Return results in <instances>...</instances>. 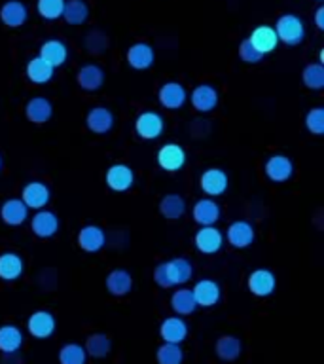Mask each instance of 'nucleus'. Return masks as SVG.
Masks as SVG:
<instances>
[{
  "label": "nucleus",
  "instance_id": "nucleus-1",
  "mask_svg": "<svg viewBox=\"0 0 324 364\" xmlns=\"http://www.w3.org/2000/svg\"><path fill=\"white\" fill-rule=\"evenodd\" d=\"M273 28L277 33L279 42H283L288 48H294V46L301 44V40L306 36L303 21L296 14H284V16H281Z\"/></svg>",
  "mask_w": 324,
  "mask_h": 364
},
{
  "label": "nucleus",
  "instance_id": "nucleus-2",
  "mask_svg": "<svg viewBox=\"0 0 324 364\" xmlns=\"http://www.w3.org/2000/svg\"><path fill=\"white\" fill-rule=\"evenodd\" d=\"M165 129L163 116L153 110H146V112H141L135 119V131L136 135L144 139V141H153L158 139Z\"/></svg>",
  "mask_w": 324,
  "mask_h": 364
},
{
  "label": "nucleus",
  "instance_id": "nucleus-3",
  "mask_svg": "<svg viewBox=\"0 0 324 364\" xmlns=\"http://www.w3.org/2000/svg\"><path fill=\"white\" fill-rule=\"evenodd\" d=\"M158 165L167 173H176L186 164V152L180 144L176 142H167L158 150Z\"/></svg>",
  "mask_w": 324,
  "mask_h": 364
},
{
  "label": "nucleus",
  "instance_id": "nucleus-4",
  "mask_svg": "<svg viewBox=\"0 0 324 364\" xmlns=\"http://www.w3.org/2000/svg\"><path fill=\"white\" fill-rule=\"evenodd\" d=\"M193 243L201 255H216L224 247V235L218 228L201 226L193 237Z\"/></svg>",
  "mask_w": 324,
  "mask_h": 364
},
{
  "label": "nucleus",
  "instance_id": "nucleus-5",
  "mask_svg": "<svg viewBox=\"0 0 324 364\" xmlns=\"http://www.w3.org/2000/svg\"><path fill=\"white\" fill-rule=\"evenodd\" d=\"M57 328V321L55 317L51 315L50 311H34L27 321V330L28 334L36 338V340H48L50 336H53Z\"/></svg>",
  "mask_w": 324,
  "mask_h": 364
},
{
  "label": "nucleus",
  "instance_id": "nucleus-6",
  "mask_svg": "<svg viewBox=\"0 0 324 364\" xmlns=\"http://www.w3.org/2000/svg\"><path fill=\"white\" fill-rule=\"evenodd\" d=\"M104 182L112 192H127L135 182V173H133L129 165L114 164L112 167H108Z\"/></svg>",
  "mask_w": 324,
  "mask_h": 364
},
{
  "label": "nucleus",
  "instance_id": "nucleus-7",
  "mask_svg": "<svg viewBox=\"0 0 324 364\" xmlns=\"http://www.w3.org/2000/svg\"><path fill=\"white\" fill-rule=\"evenodd\" d=\"M247 287L254 296H260V298H266V296H271L275 292V287H277V279L273 275L271 269L267 267H258L249 275V281H247Z\"/></svg>",
  "mask_w": 324,
  "mask_h": 364
},
{
  "label": "nucleus",
  "instance_id": "nucleus-8",
  "mask_svg": "<svg viewBox=\"0 0 324 364\" xmlns=\"http://www.w3.org/2000/svg\"><path fill=\"white\" fill-rule=\"evenodd\" d=\"M31 230L40 239L53 237L59 232V218H57L55 213L48 209L36 210L31 218Z\"/></svg>",
  "mask_w": 324,
  "mask_h": 364
},
{
  "label": "nucleus",
  "instance_id": "nucleus-9",
  "mask_svg": "<svg viewBox=\"0 0 324 364\" xmlns=\"http://www.w3.org/2000/svg\"><path fill=\"white\" fill-rule=\"evenodd\" d=\"M190 102L198 112H212L218 107V90L210 84H199L192 90Z\"/></svg>",
  "mask_w": 324,
  "mask_h": 364
},
{
  "label": "nucleus",
  "instance_id": "nucleus-10",
  "mask_svg": "<svg viewBox=\"0 0 324 364\" xmlns=\"http://www.w3.org/2000/svg\"><path fill=\"white\" fill-rule=\"evenodd\" d=\"M227 175L226 171L218 169V167H212V169H207L201 173L199 176V188L203 190L207 196L210 198H218L227 190Z\"/></svg>",
  "mask_w": 324,
  "mask_h": 364
},
{
  "label": "nucleus",
  "instance_id": "nucleus-11",
  "mask_svg": "<svg viewBox=\"0 0 324 364\" xmlns=\"http://www.w3.org/2000/svg\"><path fill=\"white\" fill-rule=\"evenodd\" d=\"M50 199H51V192H50V188H48V184H44V182L33 181L23 188L21 201L27 205L28 209H34V210L44 209L45 205L50 203Z\"/></svg>",
  "mask_w": 324,
  "mask_h": 364
},
{
  "label": "nucleus",
  "instance_id": "nucleus-12",
  "mask_svg": "<svg viewBox=\"0 0 324 364\" xmlns=\"http://www.w3.org/2000/svg\"><path fill=\"white\" fill-rule=\"evenodd\" d=\"M254 226L247 220H235L233 224H230L226 232L227 243L232 245L233 249H247L254 243Z\"/></svg>",
  "mask_w": 324,
  "mask_h": 364
},
{
  "label": "nucleus",
  "instance_id": "nucleus-13",
  "mask_svg": "<svg viewBox=\"0 0 324 364\" xmlns=\"http://www.w3.org/2000/svg\"><path fill=\"white\" fill-rule=\"evenodd\" d=\"M76 243L84 252H99V250L107 245V233L102 232L101 226H95V224H87L78 232V237H76Z\"/></svg>",
  "mask_w": 324,
  "mask_h": 364
},
{
  "label": "nucleus",
  "instance_id": "nucleus-14",
  "mask_svg": "<svg viewBox=\"0 0 324 364\" xmlns=\"http://www.w3.org/2000/svg\"><path fill=\"white\" fill-rule=\"evenodd\" d=\"M158 99L161 102V107L167 110H178L184 107V102L188 99L186 87L180 82H165L158 91Z\"/></svg>",
  "mask_w": 324,
  "mask_h": 364
},
{
  "label": "nucleus",
  "instance_id": "nucleus-15",
  "mask_svg": "<svg viewBox=\"0 0 324 364\" xmlns=\"http://www.w3.org/2000/svg\"><path fill=\"white\" fill-rule=\"evenodd\" d=\"M264 171H266V176L269 181L286 182L294 175V164H292V159L283 156V154H275L267 159Z\"/></svg>",
  "mask_w": 324,
  "mask_h": 364
},
{
  "label": "nucleus",
  "instance_id": "nucleus-16",
  "mask_svg": "<svg viewBox=\"0 0 324 364\" xmlns=\"http://www.w3.org/2000/svg\"><path fill=\"white\" fill-rule=\"evenodd\" d=\"M192 292L198 307H212L222 298L220 284L212 281V279H201V281H198L195 287L192 289Z\"/></svg>",
  "mask_w": 324,
  "mask_h": 364
},
{
  "label": "nucleus",
  "instance_id": "nucleus-17",
  "mask_svg": "<svg viewBox=\"0 0 324 364\" xmlns=\"http://www.w3.org/2000/svg\"><path fill=\"white\" fill-rule=\"evenodd\" d=\"M114 122H116V118H114L112 110H108L107 107H93L85 116L87 129L95 135H104L108 131H112Z\"/></svg>",
  "mask_w": 324,
  "mask_h": 364
},
{
  "label": "nucleus",
  "instance_id": "nucleus-18",
  "mask_svg": "<svg viewBox=\"0 0 324 364\" xmlns=\"http://www.w3.org/2000/svg\"><path fill=\"white\" fill-rule=\"evenodd\" d=\"M125 59H127L131 68H135V70H146V68H150L153 65L156 53H153L152 46L146 44V42H135L133 46H129Z\"/></svg>",
  "mask_w": 324,
  "mask_h": 364
},
{
  "label": "nucleus",
  "instance_id": "nucleus-19",
  "mask_svg": "<svg viewBox=\"0 0 324 364\" xmlns=\"http://www.w3.org/2000/svg\"><path fill=\"white\" fill-rule=\"evenodd\" d=\"M28 19L27 6L19 2V0H8L0 6V21L4 23L6 27L17 28L25 25Z\"/></svg>",
  "mask_w": 324,
  "mask_h": 364
},
{
  "label": "nucleus",
  "instance_id": "nucleus-20",
  "mask_svg": "<svg viewBox=\"0 0 324 364\" xmlns=\"http://www.w3.org/2000/svg\"><path fill=\"white\" fill-rule=\"evenodd\" d=\"M220 205L209 198L199 199L192 209L193 220L198 222L199 226H215L216 222L220 220Z\"/></svg>",
  "mask_w": 324,
  "mask_h": 364
},
{
  "label": "nucleus",
  "instance_id": "nucleus-21",
  "mask_svg": "<svg viewBox=\"0 0 324 364\" xmlns=\"http://www.w3.org/2000/svg\"><path fill=\"white\" fill-rule=\"evenodd\" d=\"M249 40L250 44L254 46V50L260 51L261 55L271 53V51L279 46L277 33H275V28L269 27V25H258V27L250 33Z\"/></svg>",
  "mask_w": 324,
  "mask_h": 364
},
{
  "label": "nucleus",
  "instance_id": "nucleus-22",
  "mask_svg": "<svg viewBox=\"0 0 324 364\" xmlns=\"http://www.w3.org/2000/svg\"><path fill=\"white\" fill-rule=\"evenodd\" d=\"M0 218L8 226H21L28 218V207L19 198L6 199L4 203L0 205Z\"/></svg>",
  "mask_w": 324,
  "mask_h": 364
},
{
  "label": "nucleus",
  "instance_id": "nucleus-23",
  "mask_svg": "<svg viewBox=\"0 0 324 364\" xmlns=\"http://www.w3.org/2000/svg\"><path fill=\"white\" fill-rule=\"evenodd\" d=\"M188 324L180 317H167L159 326V336L165 343H176L180 346L182 341L188 338Z\"/></svg>",
  "mask_w": 324,
  "mask_h": 364
},
{
  "label": "nucleus",
  "instance_id": "nucleus-24",
  "mask_svg": "<svg viewBox=\"0 0 324 364\" xmlns=\"http://www.w3.org/2000/svg\"><path fill=\"white\" fill-rule=\"evenodd\" d=\"M48 65H51L53 68L65 65V61L68 59V48L67 44L59 38H48L44 44L40 46V55Z\"/></svg>",
  "mask_w": 324,
  "mask_h": 364
},
{
  "label": "nucleus",
  "instance_id": "nucleus-25",
  "mask_svg": "<svg viewBox=\"0 0 324 364\" xmlns=\"http://www.w3.org/2000/svg\"><path fill=\"white\" fill-rule=\"evenodd\" d=\"M25 114H27L28 122H33L34 125H44L53 116V105L45 97H33V99H28Z\"/></svg>",
  "mask_w": 324,
  "mask_h": 364
},
{
  "label": "nucleus",
  "instance_id": "nucleus-26",
  "mask_svg": "<svg viewBox=\"0 0 324 364\" xmlns=\"http://www.w3.org/2000/svg\"><path fill=\"white\" fill-rule=\"evenodd\" d=\"M165 267H167V275H169L171 287L188 283V281L193 277L192 262L188 260V258H182V256L165 262Z\"/></svg>",
  "mask_w": 324,
  "mask_h": 364
},
{
  "label": "nucleus",
  "instance_id": "nucleus-27",
  "mask_svg": "<svg viewBox=\"0 0 324 364\" xmlns=\"http://www.w3.org/2000/svg\"><path fill=\"white\" fill-rule=\"evenodd\" d=\"M23 273H25V262L17 252L0 255V279L2 281H17Z\"/></svg>",
  "mask_w": 324,
  "mask_h": 364
},
{
  "label": "nucleus",
  "instance_id": "nucleus-28",
  "mask_svg": "<svg viewBox=\"0 0 324 364\" xmlns=\"http://www.w3.org/2000/svg\"><path fill=\"white\" fill-rule=\"evenodd\" d=\"M76 82L84 91L101 90L104 84V70L97 65H84L76 73Z\"/></svg>",
  "mask_w": 324,
  "mask_h": 364
},
{
  "label": "nucleus",
  "instance_id": "nucleus-29",
  "mask_svg": "<svg viewBox=\"0 0 324 364\" xmlns=\"http://www.w3.org/2000/svg\"><path fill=\"white\" fill-rule=\"evenodd\" d=\"M104 283H107V290L112 296H125L133 290V277L127 269H122V267L108 273Z\"/></svg>",
  "mask_w": 324,
  "mask_h": 364
},
{
  "label": "nucleus",
  "instance_id": "nucleus-30",
  "mask_svg": "<svg viewBox=\"0 0 324 364\" xmlns=\"http://www.w3.org/2000/svg\"><path fill=\"white\" fill-rule=\"evenodd\" d=\"M23 346V332L16 324H2L0 326V353L10 355L17 353Z\"/></svg>",
  "mask_w": 324,
  "mask_h": 364
},
{
  "label": "nucleus",
  "instance_id": "nucleus-31",
  "mask_svg": "<svg viewBox=\"0 0 324 364\" xmlns=\"http://www.w3.org/2000/svg\"><path fill=\"white\" fill-rule=\"evenodd\" d=\"M55 74V68L48 65V63L42 59V57H33L27 65V78L36 85L48 84L53 78Z\"/></svg>",
  "mask_w": 324,
  "mask_h": 364
},
{
  "label": "nucleus",
  "instance_id": "nucleus-32",
  "mask_svg": "<svg viewBox=\"0 0 324 364\" xmlns=\"http://www.w3.org/2000/svg\"><path fill=\"white\" fill-rule=\"evenodd\" d=\"M159 213L167 220H178L186 213V203L178 193H167L159 201Z\"/></svg>",
  "mask_w": 324,
  "mask_h": 364
},
{
  "label": "nucleus",
  "instance_id": "nucleus-33",
  "mask_svg": "<svg viewBox=\"0 0 324 364\" xmlns=\"http://www.w3.org/2000/svg\"><path fill=\"white\" fill-rule=\"evenodd\" d=\"M241 340L235 338V336H220L215 343V351L218 355V358L222 360H227V363H232V360H237L239 355H241Z\"/></svg>",
  "mask_w": 324,
  "mask_h": 364
},
{
  "label": "nucleus",
  "instance_id": "nucleus-34",
  "mask_svg": "<svg viewBox=\"0 0 324 364\" xmlns=\"http://www.w3.org/2000/svg\"><path fill=\"white\" fill-rule=\"evenodd\" d=\"M63 19L68 23V25H84L90 17V6L85 4L84 0H68L65 2V10H63Z\"/></svg>",
  "mask_w": 324,
  "mask_h": 364
},
{
  "label": "nucleus",
  "instance_id": "nucleus-35",
  "mask_svg": "<svg viewBox=\"0 0 324 364\" xmlns=\"http://www.w3.org/2000/svg\"><path fill=\"white\" fill-rule=\"evenodd\" d=\"M84 349L87 353V357L93 358H104L108 353L112 351V341L107 334L102 332H95V334L87 336V340L84 343Z\"/></svg>",
  "mask_w": 324,
  "mask_h": 364
},
{
  "label": "nucleus",
  "instance_id": "nucleus-36",
  "mask_svg": "<svg viewBox=\"0 0 324 364\" xmlns=\"http://www.w3.org/2000/svg\"><path fill=\"white\" fill-rule=\"evenodd\" d=\"M171 307L176 315H192L198 309L192 289H178L171 296Z\"/></svg>",
  "mask_w": 324,
  "mask_h": 364
},
{
  "label": "nucleus",
  "instance_id": "nucleus-37",
  "mask_svg": "<svg viewBox=\"0 0 324 364\" xmlns=\"http://www.w3.org/2000/svg\"><path fill=\"white\" fill-rule=\"evenodd\" d=\"M301 82L306 87L313 91H318L324 87V67L323 65H318V63H311V65H307L303 68V73H301Z\"/></svg>",
  "mask_w": 324,
  "mask_h": 364
},
{
  "label": "nucleus",
  "instance_id": "nucleus-38",
  "mask_svg": "<svg viewBox=\"0 0 324 364\" xmlns=\"http://www.w3.org/2000/svg\"><path fill=\"white\" fill-rule=\"evenodd\" d=\"M87 353L80 343H65L59 351V364H85Z\"/></svg>",
  "mask_w": 324,
  "mask_h": 364
},
{
  "label": "nucleus",
  "instance_id": "nucleus-39",
  "mask_svg": "<svg viewBox=\"0 0 324 364\" xmlns=\"http://www.w3.org/2000/svg\"><path fill=\"white\" fill-rule=\"evenodd\" d=\"M156 360H158V364H182L184 351L176 343H163L156 351Z\"/></svg>",
  "mask_w": 324,
  "mask_h": 364
},
{
  "label": "nucleus",
  "instance_id": "nucleus-40",
  "mask_svg": "<svg viewBox=\"0 0 324 364\" xmlns=\"http://www.w3.org/2000/svg\"><path fill=\"white\" fill-rule=\"evenodd\" d=\"M67 0H36V10L45 21H55L63 16Z\"/></svg>",
  "mask_w": 324,
  "mask_h": 364
},
{
  "label": "nucleus",
  "instance_id": "nucleus-41",
  "mask_svg": "<svg viewBox=\"0 0 324 364\" xmlns=\"http://www.w3.org/2000/svg\"><path fill=\"white\" fill-rule=\"evenodd\" d=\"M306 127L313 135H324V108H311L306 114Z\"/></svg>",
  "mask_w": 324,
  "mask_h": 364
},
{
  "label": "nucleus",
  "instance_id": "nucleus-42",
  "mask_svg": "<svg viewBox=\"0 0 324 364\" xmlns=\"http://www.w3.org/2000/svg\"><path fill=\"white\" fill-rule=\"evenodd\" d=\"M85 48L93 55H99V53H102L108 48V38L101 31H93V33L85 36Z\"/></svg>",
  "mask_w": 324,
  "mask_h": 364
},
{
  "label": "nucleus",
  "instance_id": "nucleus-43",
  "mask_svg": "<svg viewBox=\"0 0 324 364\" xmlns=\"http://www.w3.org/2000/svg\"><path fill=\"white\" fill-rule=\"evenodd\" d=\"M239 57H241V61L249 63V65H256V63H260L264 59L260 51L254 50V46L250 44L249 38H244L241 44H239Z\"/></svg>",
  "mask_w": 324,
  "mask_h": 364
},
{
  "label": "nucleus",
  "instance_id": "nucleus-44",
  "mask_svg": "<svg viewBox=\"0 0 324 364\" xmlns=\"http://www.w3.org/2000/svg\"><path fill=\"white\" fill-rule=\"evenodd\" d=\"M153 281L158 287L161 289H171V281L169 275H167V267H165V262L158 264V266L153 267Z\"/></svg>",
  "mask_w": 324,
  "mask_h": 364
},
{
  "label": "nucleus",
  "instance_id": "nucleus-45",
  "mask_svg": "<svg viewBox=\"0 0 324 364\" xmlns=\"http://www.w3.org/2000/svg\"><path fill=\"white\" fill-rule=\"evenodd\" d=\"M315 23L320 31H324V6H318L317 11H315Z\"/></svg>",
  "mask_w": 324,
  "mask_h": 364
},
{
  "label": "nucleus",
  "instance_id": "nucleus-46",
  "mask_svg": "<svg viewBox=\"0 0 324 364\" xmlns=\"http://www.w3.org/2000/svg\"><path fill=\"white\" fill-rule=\"evenodd\" d=\"M0 169H2V158H0Z\"/></svg>",
  "mask_w": 324,
  "mask_h": 364
},
{
  "label": "nucleus",
  "instance_id": "nucleus-47",
  "mask_svg": "<svg viewBox=\"0 0 324 364\" xmlns=\"http://www.w3.org/2000/svg\"><path fill=\"white\" fill-rule=\"evenodd\" d=\"M318 2H323V0H318Z\"/></svg>",
  "mask_w": 324,
  "mask_h": 364
}]
</instances>
